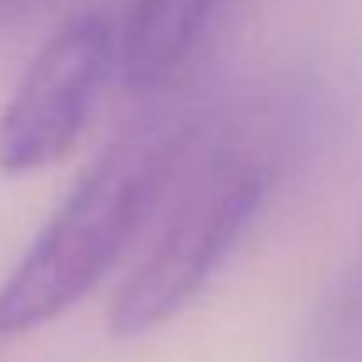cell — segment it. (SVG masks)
<instances>
[{
	"label": "cell",
	"instance_id": "obj_1",
	"mask_svg": "<svg viewBox=\"0 0 362 362\" xmlns=\"http://www.w3.org/2000/svg\"><path fill=\"white\" fill-rule=\"evenodd\" d=\"M187 141V123L151 117L92 162L0 285V334H28L64 317L110 274L158 204Z\"/></svg>",
	"mask_w": 362,
	"mask_h": 362
},
{
	"label": "cell",
	"instance_id": "obj_5",
	"mask_svg": "<svg viewBox=\"0 0 362 362\" xmlns=\"http://www.w3.org/2000/svg\"><path fill=\"white\" fill-rule=\"evenodd\" d=\"M306 362H362V257L317 310Z\"/></svg>",
	"mask_w": 362,
	"mask_h": 362
},
{
	"label": "cell",
	"instance_id": "obj_2",
	"mask_svg": "<svg viewBox=\"0 0 362 362\" xmlns=\"http://www.w3.org/2000/svg\"><path fill=\"white\" fill-rule=\"evenodd\" d=\"M274 169L253 151H218L180 194L162 233L110 303L113 338L173 320L226 264L271 194Z\"/></svg>",
	"mask_w": 362,
	"mask_h": 362
},
{
	"label": "cell",
	"instance_id": "obj_3",
	"mask_svg": "<svg viewBox=\"0 0 362 362\" xmlns=\"http://www.w3.org/2000/svg\"><path fill=\"white\" fill-rule=\"evenodd\" d=\"M113 71H120V39L103 11L71 18L25 67L0 113V169L35 173L78 144Z\"/></svg>",
	"mask_w": 362,
	"mask_h": 362
},
{
	"label": "cell",
	"instance_id": "obj_4",
	"mask_svg": "<svg viewBox=\"0 0 362 362\" xmlns=\"http://www.w3.org/2000/svg\"><path fill=\"white\" fill-rule=\"evenodd\" d=\"M218 0H134L120 35V78L134 92L162 88L194 53Z\"/></svg>",
	"mask_w": 362,
	"mask_h": 362
}]
</instances>
